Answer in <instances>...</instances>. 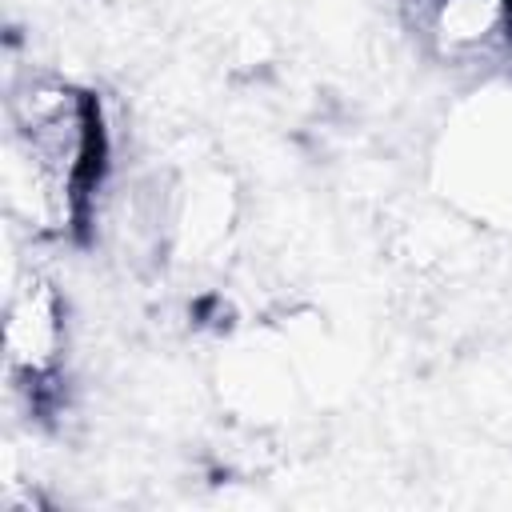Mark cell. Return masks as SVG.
I'll use <instances>...</instances> for the list:
<instances>
[{"label": "cell", "mask_w": 512, "mask_h": 512, "mask_svg": "<svg viewBox=\"0 0 512 512\" xmlns=\"http://www.w3.org/2000/svg\"><path fill=\"white\" fill-rule=\"evenodd\" d=\"M56 348H60V308L48 284H32L16 304L8 320V360L24 372L28 392L40 404V392L56 380Z\"/></svg>", "instance_id": "obj_2"}, {"label": "cell", "mask_w": 512, "mask_h": 512, "mask_svg": "<svg viewBox=\"0 0 512 512\" xmlns=\"http://www.w3.org/2000/svg\"><path fill=\"white\" fill-rule=\"evenodd\" d=\"M16 160L28 172L32 228L76 232L104 168V124L92 92L36 84L16 112Z\"/></svg>", "instance_id": "obj_1"}]
</instances>
